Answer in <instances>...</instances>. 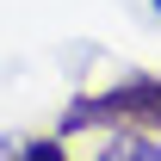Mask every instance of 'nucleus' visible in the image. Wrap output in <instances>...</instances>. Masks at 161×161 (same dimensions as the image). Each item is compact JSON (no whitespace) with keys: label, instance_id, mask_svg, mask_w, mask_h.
I'll return each mask as SVG.
<instances>
[{"label":"nucleus","instance_id":"obj_1","mask_svg":"<svg viewBox=\"0 0 161 161\" xmlns=\"http://www.w3.org/2000/svg\"><path fill=\"white\" fill-rule=\"evenodd\" d=\"M87 124H142V130H161V80H124V87H105L93 99L68 105V130H87Z\"/></svg>","mask_w":161,"mask_h":161},{"label":"nucleus","instance_id":"obj_2","mask_svg":"<svg viewBox=\"0 0 161 161\" xmlns=\"http://www.w3.org/2000/svg\"><path fill=\"white\" fill-rule=\"evenodd\" d=\"M19 155H31V161H62V142H19Z\"/></svg>","mask_w":161,"mask_h":161},{"label":"nucleus","instance_id":"obj_3","mask_svg":"<svg viewBox=\"0 0 161 161\" xmlns=\"http://www.w3.org/2000/svg\"><path fill=\"white\" fill-rule=\"evenodd\" d=\"M0 155H19V142H13V136H0Z\"/></svg>","mask_w":161,"mask_h":161},{"label":"nucleus","instance_id":"obj_4","mask_svg":"<svg viewBox=\"0 0 161 161\" xmlns=\"http://www.w3.org/2000/svg\"><path fill=\"white\" fill-rule=\"evenodd\" d=\"M155 13H161V0H155Z\"/></svg>","mask_w":161,"mask_h":161}]
</instances>
